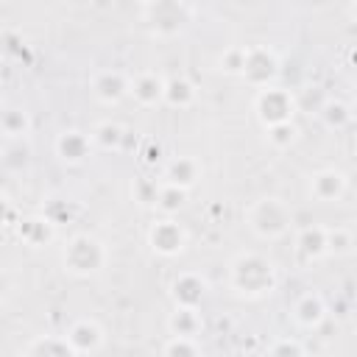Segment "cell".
<instances>
[{
	"mask_svg": "<svg viewBox=\"0 0 357 357\" xmlns=\"http://www.w3.org/2000/svg\"><path fill=\"white\" fill-rule=\"evenodd\" d=\"M8 218H11V206H8L6 198H0V223H6Z\"/></svg>",
	"mask_w": 357,
	"mask_h": 357,
	"instance_id": "obj_31",
	"label": "cell"
},
{
	"mask_svg": "<svg viewBox=\"0 0 357 357\" xmlns=\"http://www.w3.org/2000/svg\"><path fill=\"white\" fill-rule=\"evenodd\" d=\"M293 318H296L304 329H315V326L326 318V310H324L321 296H315V293H304V296L296 301V307H293Z\"/></svg>",
	"mask_w": 357,
	"mask_h": 357,
	"instance_id": "obj_17",
	"label": "cell"
},
{
	"mask_svg": "<svg viewBox=\"0 0 357 357\" xmlns=\"http://www.w3.org/2000/svg\"><path fill=\"white\" fill-rule=\"evenodd\" d=\"M162 351H165L167 357H176V354H187V357H192V354H198V351H201V346L195 343V337L170 335V340L162 346Z\"/></svg>",
	"mask_w": 357,
	"mask_h": 357,
	"instance_id": "obj_25",
	"label": "cell"
},
{
	"mask_svg": "<svg viewBox=\"0 0 357 357\" xmlns=\"http://www.w3.org/2000/svg\"><path fill=\"white\" fill-rule=\"evenodd\" d=\"M198 173H201V167H198V162H195L192 156H178V159H173V162L167 165L165 181L181 187V190H190V187L198 181Z\"/></svg>",
	"mask_w": 357,
	"mask_h": 357,
	"instance_id": "obj_16",
	"label": "cell"
},
{
	"mask_svg": "<svg viewBox=\"0 0 357 357\" xmlns=\"http://www.w3.org/2000/svg\"><path fill=\"white\" fill-rule=\"evenodd\" d=\"M0 112H3V100H0Z\"/></svg>",
	"mask_w": 357,
	"mask_h": 357,
	"instance_id": "obj_33",
	"label": "cell"
},
{
	"mask_svg": "<svg viewBox=\"0 0 357 357\" xmlns=\"http://www.w3.org/2000/svg\"><path fill=\"white\" fill-rule=\"evenodd\" d=\"M243 59H245V47H229L226 53H220V70L229 75H240Z\"/></svg>",
	"mask_w": 357,
	"mask_h": 357,
	"instance_id": "obj_27",
	"label": "cell"
},
{
	"mask_svg": "<svg viewBox=\"0 0 357 357\" xmlns=\"http://www.w3.org/2000/svg\"><path fill=\"white\" fill-rule=\"evenodd\" d=\"M293 109H296V100L287 89L282 86H259L257 89V98H254V112L259 117V123L268 128V126H276V123H287L293 117Z\"/></svg>",
	"mask_w": 357,
	"mask_h": 357,
	"instance_id": "obj_4",
	"label": "cell"
},
{
	"mask_svg": "<svg viewBox=\"0 0 357 357\" xmlns=\"http://www.w3.org/2000/svg\"><path fill=\"white\" fill-rule=\"evenodd\" d=\"M187 243V231L167 215L148 229V245L162 257H176Z\"/></svg>",
	"mask_w": 357,
	"mask_h": 357,
	"instance_id": "obj_6",
	"label": "cell"
},
{
	"mask_svg": "<svg viewBox=\"0 0 357 357\" xmlns=\"http://www.w3.org/2000/svg\"><path fill=\"white\" fill-rule=\"evenodd\" d=\"M245 220H248V229L259 237V240H276L282 237L290 223H293V212L290 206L276 198V195H265L259 201H254L245 212Z\"/></svg>",
	"mask_w": 357,
	"mask_h": 357,
	"instance_id": "obj_2",
	"label": "cell"
},
{
	"mask_svg": "<svg viewBox=\"0 0 357 357\" xmlns=\"http://www.w3.org/2000/svg\"><path fill=\"white\" fill-rule=\"evenodd\" d=\"M151 25L156 33H178L184 25V6L178 0H153L148 3Z\"/></svg>",
	"mask_w": 357,
	"mask_h": 357,
	"instance_id": "obj_7",
	"label": "cell"
},
{
	"mask_svg": "<svg viewBox=\"0 0 357 357\" xmlns=\"http://www.w3.org/2000/svg\"><path fill=\"white\" fill-rule=\"evenodd\" d=\"M354 245L351 240V231L343 229V226H335V229H326V251H335V254H349Z\"/></svg>",
	"mask_w": 357,
	"mask_h": 357,
	"instance_id": "obj_24",
	"label": "cell"
},
{
	"mask_svg": "<svg viewBox=\"0 0 357 357\" xmlns=\"http://www.w3.org/2000/svg\"><path fill=\"white\" fill-rule=\"evenodd\" d=\"M296 248H298V254L307 262L321 259L324 254H329L326 251V229L324 226H307V229H301L298 237H296Z\"/></svg>",
	"mask_w": 357,
	"mask_h": 357,
	"instance_id": "obj_15",
	"label": "cell"
},
{
	"mask_svg": "<svg viewBox=\"0 0 357 357\" xmlns=\"http://www.w3.org/2000/svg\"><path fill=\"white\" fill-rule=\"evenodd\" d=\"M184 198H187V190H181V187H176V184L162 181V184H159V192H156L153 206H159L165 215H173V212H178V209L184 206Z\"/></svg>",
	"mask_w": 357,
	"mask_h": 357,
	"instance_id": "obj_22",
	"label": "cell"
},
{
	"mask_svg": "<svg viewBox=\"0 0 357 357\" xmlns=\"http://www.w3.org/2000/svg\"><path fill=\"white\" fill-rule=\"evenodd\" d=\"M123 137H126V131H123V126L120 123H112V120H103V123H98L95 126V131H92V142L98 145V148H103V151H117L120 145H123Z\"/></svg>",
	"mask_w": 357,
	"mask_h": 357,
	"instance_id": "obj_21",
	"label": "cell"
},
{
	"mask_svg": "<svg viewBox=\"0 0 357 357\" xmlns=\"http://www.w3.org/2000/svg\"><path fill=\"white\" fill-rule=\"evenodd\" d=\"M0 128L8 137H22V134H28L31 120H28V114L22 109H3L0 112Z\"/></svg>",
	"mask_w": 357,
	"mask_h": 357,
	"instance_id": "obj_23",
	"label": "cell"
},
{
	"mask_svg": "<svg viewBox=\"0 0 357 357\" xmlns=\"http://www.w3.org/2000/svg\"><path fill=\"white\" fill-rule=\"evenodd\" d=\"M167 329H170V335L195 337L204 329V321L198 315V307H176V312L167 318Z\"/></svg>",
	"mask_w": 357,
	"mask_h": 357,
	"instance_id": "obj_18",
	"label": "cell"
},
{
	"mask_svg": "<svg viewBox=\"0 0 357 357\" xmlns=\"http://www.w3.org/2000/svg\"><path fill=\"white\" fill-rule=\"evenodd\" d=\"M89 145H92V139H89L84 131H75V128L61 131L59 139H56V151H59V156H61L64 162H70V165L84 162V159L89 156Z\"/></svg>",
	"mask_w": 357,
	"mask_h": 357,
	"instance_id": "obj_13",
	"label": "cell"
},
{
	"mask_svg": "<svg viewBox=\"0 0 357 357\" xmlns=\"http://www.w3.org/2000/svg\"><path fill=\"white\" fill-rule=\"evenodd\" d=\"M268 351H271V354H304L307 349H304L298 340H279V343H273Z\"/></svg>",
	"mask_w": 357,
	"mask_h": 357,
	"instance_id": "obj_30",
	"label": "cell"
},
{
	"mask_svg": "<svg viewBox=\"0 0 357 357\" xmlns=\"http://www.w3.org/2000/svg\"><path fill=\"white\" fill-rule=\"evenodd\" d=\"M67 343L73 346V354H95L100 346H103V329L89 321V318H81L75 321L70 329H67Z\"/></svg>",
	"mask_w": 357,
	"mask_h": 357,
	"instance_id": "obj_9",
	"label": "cell"
},
{
	"mask_svg": "<svg viewBox=\"0 0 357 357\" xmlns=\"http://www.w3.org/2000/svg\"><path fill=\"white\" fill-rule=\"evenodd\" d=\"M106 245L92 234H75L61 251V265L73 276H95L106 265Z\"/></svg>",
	"mask_w": 357,
	"mask_h": 357,
	"instance_id": "obj_3",
	"label": "cell"
},
{
	"mask_svg": "<svg viewBox=\"0 0 357 357\" xmlns=\"http://www.w3.org/2000/svg\"><path fill=\"white\" fill-rule=\"evenodd\" d=\"M128 95L139 106H156L165 95V78H159L156 73H139L137 78H128Z\"/></svg>",
	"mask_w": 357,
	"mask_h": 357,
	"instance_id": "obj_10",
	"label": "cell"
},
{
	"mask_svg": "<svg viewBox=\"0 0 357 357\" xmlns=\"http://www.w3.org/2000/svg\"><path fill=\"white\" fill-rule=\"evenodd\" d=\"M324 120H326V126H343V123H349L351 120V112L343 106V103H329L326 106V112H324Z\"/></svg>",
	"mask_w": 357,
	"mask_h": 357,
	"instance_id": "obj_29",
	"label": "cell"
},
{
	"mask_svg": "<svg viewBox=\"0 0 357 357\" xmlns=\"http://www.w3.org/2000/svg\"><path fill=\"white\" fill-rule=\"evenodd\" d=\"M229 284L243 296H265L276 287V268L268 257L245 251L229 265Z\"/></svg>",
	"mask_w": 357,
	"mask_h": 357,
	"instance_id": "obj_1",
	"label": "cell"
},
{
	"mask_svg": "<svg viewBox=\"0 0 357 357\" xmlns=\"http://www.w3.org/2000/svg\"><path fill=\"white\" fill-rule=\"evenodd\" d=\"M276 75V56L268 47H245L240 78H245L251 86H268Z\"/></svg>",
	"mask_w": 357,
	"mask_h": 357,
	"instance_id": "obj_5",
	"label": "cell"
},
{
	"mask_svg": "<svg viewBox=\"0 0 357 357\" xmlns=\"http://www.w3.org/2000/svg\"><path fill=\"white\" fill-rule=\"evenodd\" d=\"M25 354H31V357H42V354L45 357H67V354H73V346L67 343L64 335H42L25 346Z\"/></svg>",
	"mask_w": 357,
	"mask_h": 357,
	"instance_id": "obj_19",
	"label": "cell"
},
{
	"mask_svg": "<svg viewBox=\"0 0 357 357\" xmlns=\"http://www.w3.org/2000/svg\"><path fill=\"white\" fill-rule=\"evenodd\" d=\"M204 293H206V284L195 273H181L173 282V287H170V296H173L176 307H198L201 298H204Z\"/></svg>",
	"mask_w": 357,
	"mask_h": 357,
	"instance_id": "obj_12",
	"label": "cell"
},
{
	"mask_svg": "<svg viewBox=\"0 0 357 357\" xmlns=\"http://www.w3.org/2000/svg\"><path fill=\"white\" fill-rule=\"evenodd\" d=\"M92 95L106 106L120 103L128 95V78L120 70H100L92 78Z\"/></svg>",
	"mask_w": 357,
	"mask_h": 357,
	"instance_id": "obj_8",
	"label": "cell"
},
{
	"mask_svg": "<svg viewBox=\"0 0 357 357\" xmlns=\"http://www.w3.org/2000/svg\"><path fill=\"white\" fill-rule=\"evenodd\" d=\"M53 223L42 215H33V218H25V220H20V226H17V237L25 243V245H31V248H39V245H45V243H50L53 240Z\"/></svg>",
	"mask_w": 357,
	"mask_h": 357,
	"instance_id": "obj_14",
	"label": "cell"
},
{
	"mask_svg": "<svg viewBox=\"0 0 357 357\" xmlns=\"http://www.w3.org/2000/svg\"><path fill=\"white\" fill-rule=\"evenodd\" d=\"M346 190V176L337 173V170H318L312 178H310V195L315 201H324V204H332L343 195Z\"/></svg>",
	"mask_w": 357,
	"mask_h": 357,
	"instance_id": "obj_11",
	"label": "cell"
},
{
	"mask_svg": "<svg viewBox=\"0 0 357 357\" xmlns=\"http://www.w3.org/2000/svg\"><path fill=\"white\" fill-rule=\"evenodd\" d=\"M139 3H142V6H148V3H153V0H139Z\"/></svg>",
	"mask_w": 357,
	"mask_h": 357,
	"instance_id": "obj_32",
	"label": "cell"
},
{
	"mask_svg": "<svg viewBox=\"0 0 357 357\" xmlns=\"http://www.w3.org/2000/svg\"><path fill=\"white\" fill-rule=\"evenodd\" d=\"M192 100H195V86L187 78H170V81H165L162 103L176 106V109H187V106H192Z\"/></svg>",
	"mask_w": 357,
	"mask_h": 357,
	"instance_id": "obj_20",
	"label": "cell"
},
{
	"mask_svg": "<svg viewBox=\"0 0 357 357\" xmlns=\"http://www.w3.org/2000/svg\"><path fill=\"white\" fill-rule=\"evenodd\" d=\"M268 142L273 148H287L293 139H296V126L287 120V123H276V126H268Z\"/></svg>",
	"mask_w": 357,
	"mask_h": 357,
	"instance_id": "obj_26",
	"label": "cell"
},
{
	"mask_svg": "<svg viewBox=\"0 0 357 357\" xmlns=\"http://www.w3.org/2000/svg\"><path fill=\"white\" fill-rule=\"evenodd\" d=\"M159 184H162V181H156V178H142V181H137V187H134L137 201H139V204H153V201H156V192H159Z\"/></svg>",
	"mask_w": 357,
	"mask_h": 357,
	"instance_id": "obj_28",
	"label": "cell"
}]
</instances>
